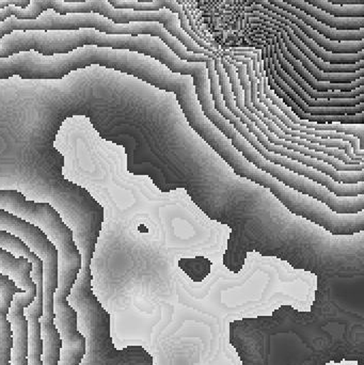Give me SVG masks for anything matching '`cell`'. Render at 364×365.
<instances>
[{
    "label": "cell",
    "instance_id": "1",
    "mask_svg": "<svg viewBox=\"0 0 364 365\" xmlns=\"http://www.w3.org/2000/svg\"><path fill=\"white\" fill-rule=\"evenodd\" d=\"M229 342L241 365H364L363 299L329 287L310 312L284 306L232 322Z\"/></svg>",
    "mask_w": 364,
    "mask_h": 365
},
{
    "label": "cell",
    "instance_id": "2",
    "mask_svg": "<svg viewBox=\"0 0 364 365\" xmlns=\"http://www.w3.org/2000/svg\"><path fill=\"white\" fill-rule=\"evenodd\" d=\"M141 53L126 49L85 46L66 55L43 56L23 51L0 58V81L19 76L27 81H59L74 71L100 66L136 76Z\"/></svg>",
    "mask_w": 364,
    "mask_h": 365
},
{
    "label": "cell",
    "instance_id": "3",
    "mask_svg": "<svg viewBox=\"0 0 364 365\" xmlns=\"http://www.w3.org/2000/svg\"><path fill=\"white\" fill-rule=\"evenodd\" d=\"M194 86L197 100L201 106V110L205 117L213 123L216 128L222 132L227 138L232 141L233 147L236 148L237 151L243 154L246 160H249L254 166L260 170L265 171L267 175L275 178L278 181L288 185L290 188L299 192L310 195L318 201L326 204L331 210L338 214H358L364 210V195L358 197H337L333 192L325 188L322 185L311 181L307 178L301 177L296 173L286 170L284 167L271 164L265 160L251 147L249 143L233 128L232 124L229 123L214 107L212 100L211 91H209V81H203L197 83Z\"/></svg>",
    "mask_w": 364,
    "mask_h": 365
},
{
    "label": "cell",
    "instance_id": "4",
    "mask_svg": "<svg viewBox=\"0 0 364 365\" xmlns=\"http://www.w3.org/2000/svg\"><path fill=\"white\" fill-rule=\"evenodd\" d=\"M79 29H94L106 34L118 36H147L160 38L162 42L170 47L180 59L187 62H203L207 63L209 58L204 55L190 53L186 47L173 36L162 24L147 21V23H130L126 25H115V23L96 13H74V14L60 15L53 10L43 12L38 19L31 21H21L11 16L6 21H0V40L6 34L12 31H29V30H42V31H75Z\"/></svg>",
    "mask_w": 364,
    "mask_h": 365
},
{
    "label": "cell",
    "instance_id": "5",
    "mask_svg": "<svg viewBox=\"0 0 364 365\" xmlns=\"http://www.w3.org/2000/svg\"><path fill=\"white\" fill-rule=\"evenodd\" d=\"M53 10L60 15L74 13H96L110 19L115 25H126L130 23H160L172 36H179L182 28L179 17L169 9L158 11H134L128 9H115L107 0H87L85 2H64L62 0H30L26 9L8 6L0 9V21L13 16L21 21H31L38 19L43 12Z\"/></svg>",
    "mask_w": 364,
    "mask_h": 365
},
{
    "label": "cell",
    "instance_id": "6",
    "mask_svg": "<svg viewBox=\"0 0 364 365\" xmlns=\"http://www.w3.org/2000/svg\"><path fill=\"white\" fill-rule=\"evenodd\" d=\"M205 66H207V74H209V91H211L212 100H213L214 107H215L216 110L227 121H229V123L232 124L233 128L251 145V147L256 152L261 154L263 158L269 160L271 164L284 167V168L291 171V173H296V175L307 178V179L311 180V181L322 185V186L328 189L331 192H333L337 197H346L364 195V182H356V184H342V182H335L331 177L320 173V171L314 170V169L303 166V165L294 162V160H290V158H282V156L277 155V154L271 153V152L265 150L261 145V143L256 140V137L246 128V126L224 106V98H222V92H220L219 83H218V75L216 73L215 66H214V60L209 59L205 63Z\"/></svg>",
    "mask_w": 364,
    "mask_h": 365
},
{
    "label": "cell",
    "instance_id": "7",
    "mask_svg": "<svg viewBox=\"0 0 364 365\" xmlns=\"http://www.w3.org/2000/svg\"><path fill=\"white\" fill-rule=\"evenodd\" d=\"M214 66H215L216 73L218 75V83H219L220 92H222V98H224V106L246 126V128L256 137V140L261 143V145L265 150L271 152V153L282 156V158H290V160L299 163V164L303 165V166L314 169V170L320 171V173L331 177L335 182H342V184H356V182H364V170L339 173V171L333 169V167L325 164V163L320 162V160L307 158V156L303 155V154L290 151V150L284 149V148L279 147V145H271L265 138L264 135L254 126V124L250 120H248L235 106L231 85L229 83L228 76H227L226 72H224V68H222V63H220L219 58L214 59Z\"/></svg>",
    "mask_w": 364,
    "mask_h": 365
},
{
    "label": "cell",
    "instance_id": "8",
    "mask_svg": "<svg viewBox=\"0 0 364 365\" xmlns=\"http://www.w3.org/2000/svg\"><path fill=\"white\" fill-rule=\"evenodd\" d=\"M0 231L23 240L43 262V294L53 295L58 287V251L44 232L24 219L0 210Z\"/></svg>",
    "mask_w": 364,
    "mask_h": 365
},
{
    "label": "cell",
    "instance_id": "9",
    "mask_svg": "<svg viewBox=\"0 0 364 365\" xmlns=\"http://www.w3.org/2000/svg\"><path fill=\"white\" fill-rule=\"evenodd\" d=\"M260 4L263 8L267 9L271 12L275 13V14L279 15V16L284 17L288 19L290 23L294 24L297 28L301 30L308 38L313 40L314 42L318 43L322 48L325 51H331V53H355L358 51H363L364 49V40L361 41H331L328 38H325L322 34L316 32L313 28L310 26L306 25L303 21L301 19L295 17L294 15L290 14V13L286 12L281 9L277 8V6H273L269 4L266 0H245V6H249L250 4Z\"/></svg>",
    "mask_w": 364,
    "mask_h": 365
},
{
    "label": "cell",
    "instance_id": "10",
    "mask_svg": "<svg viewBox=\"0 0 364 365\" xmlns=\"http://www.w3.org/2000/svg\"><path fill=\"white\" fill-rule=\"evenodd\" d=\"M249 23L250 25L252 26V28H258V27H269L271 28V29L277 30L280 34V36H281L282 41L284 42V45H286V49H288V53L295 58V59L298 60L301 64H303V68L312 75L313 78H316V81H327V83H350L353 81H357V79L361 78V77H364V68H361V70L357 71V72L354 73H325L322 72V71L318 70V68L312 64V62L299 51L298 48H296L294 44L288 40V36H286V32L284 30L280 29V28L276 27L275 25H271V24L267 23V21H263V19H259V17H249Z\"/></svg>",
    "mask_w": 364,
    "mask_h": 365
},
{
    "label": "cell",
    "instance_id": "11",
    "mask_svg": "<svg viewBox=\"0 0 364 365\" xmlns=\"http://www.w3.org/2000/svg\"><path fill=\"white\" fill-rule=\"evenodd\" d=\"M252 11H258L261 14L266 15L267 17L274 19V21H277V23L284 24V25L290 27L291 30L294 32L295 36L303 43V45H305L308 49H310L316 57L322 59L323 61L328 62V63L331 64H354L361 61V60H364V49L363 51L355 53H331V51H325L324 48H322L318 43L314 42L311 38H308L299 28H297L294 24L290 23V21L284 19V17L279 16V15L271 12V11L267 10V9L261 6L260 4H250L249 6H245V13L252 12Z\"/></svg>",
    "mask_w": 364,
    "mask_h": 365
},
{
    "label": "cell",
    "instance_id": "12",
    "mask_svg": "<svg viewBox=\"0 0 364 365\" xmlns=\"http://www.w3.org/2000/svg\"><path fill=\"white\" fill-rule=\"evenodd\" d=\"M263 94L265 98H269L291 122L297 124V125L303 126V128H308V130H322V132H336L339 134L348 135V136L356 137L359 140V149L364 151V124H318L312 123V122L303 121L299 120L296 115H294L292 110L280 100L273 90L269 87L267 83L266 76L263 77Z\"/></svg>",
    "mask_w": 364,
    "mask_h": 365
},
{
    "label": "cell",
    "instance_id": "13",
    "mask_svg": "<svg viewBox=\"0 0 364 365\" xmlns=\"http://www.w3.org/2000/svg\"><path fill=\"white\" fill-rule=\"evenodd\" d=\"M269 4L290 14L294 15L297 19H301V21L306 25L310 26L313 28L316 32L324 36L325 38L331 41H361L364 40V28L359 30H338L329 27V26L324 25L321 21H316L313 17L310 15L306 14L303 11L294 8V6L286 4V2L281 0H266Z\"/></svg>",
    "mask_w": 364,
    "mask_h": 365
},
{
    "label": "cell",
    "instance_id": "14",
    "mask_svg": "<svg viewBox=\"0 0 364 365\" xmlns=\"http://www.w3.org/2000/svg\"><path fill=\"white\" fill-rule=\"evenodd\" d=\"M256 98H258L259 102L261 104L264 105L266 107L267 110L271 113V115H275L276 118H278L281 123H284L288 130H294V132L301 133V134L309 135V136L316 137V138H322V139H333V140H342L345 141V143H348L352 147L353 153L355 155L358 156V158H364V151L363 150L359 149V140L356 138V137L348 136V135L339 134V133L336 132H322V130H308V128H303V126L297 125V124L293 123L291 122L269 98H265L264 94H263V91L258 92L256 94Z\"/></svg>",
    "mask_w": 364,
    "mask_h": 365
},
{
    "label": "cell",
    "instance_id": "15",
    "mask_svg": "<svg viewBox=\"0 0 364 365\" xmlns=\"http://www.w3.org/2000/svg\"><path fill=\"white\" fill-rule=\"evenodd\" d=\"M271 62H273L274 68H275L276 73L278 76L303 101L307 106L309 107H352L357 106V105L364 103V94L357 96L354 98H331V100H327V98H322V100H313L310 98L284 70L281 66H279L278 62L277 56H276L275 49H274L273 43L271 45Z\"/></svg>",
    "mask_w": 364,
    "mask_h": 365
},
{
    "label": "cell",
    "instance_id": "16",
    "mask_svg": "<svg viewBox=\"0 0 364 365\" xmlns=\"http://www.w3.org/2000/svg\"><path fill=\"white\" fill-rule=\"evenodd\" d=\"M286 4L294 6L298 10L303 11L306 14L321 21L324 25L329 26L333 29L338 30H359L364 28V17H338L333 16L328 13L324 12L321 9L303 1V0H281Z\"/></svg>",
    "mask_w": 364,
    "mask_h": 365
},
{
    "label": "cell",
    "instance_id": "17",
    "mask_svg": "<svg viewBox=\"0 0 364 365\" xmlns=\"http://www.w3.org/2000/svg\"><path fill=\"white\" fill-rule=\"evenodd\" d=\"M0 248L9 251L16 257H25L31 263L32 272L30 274L36 287H43V262L36 253L30 250L29 247L16 236L0 231Z\"/></svg>",
    "mask_w": 364,
    "mask_h": 365
},
{
    "label": "cell",
    "instance_id": "18",
    "mask_svg": "<svg viewBox=\"0 0 364 365\" xmlns=\"http://www.w3.org/2000/svg\"><path fill=\"white\" fill-rule=\"evenodd\" d=\"M53 319H55L53 313H43L42 317L38 319L41 326V339L43 341V365L59 364L62 341Z\"/></svg>",
    "mask_w": 364,
    "mask_h": 365
},
{
    "label": "cell",
    "instance_id": "19",
    "mask_svg": "<svg viewBox=\"0 0 364 365\" xmlns=\"http://www.w3.org/2000/svg\"><path fill=\"white\" fill-rule=\"evenodd\" d=\"M324 12L338 17H364V4H348V6H338L326 0H303Z\"/></svg>",
    "mask_w": 364,
    "mask_h": 365
},
{
    "label": "cell",
    "instance_id": "20",
    "mask_svg": "<svg viewBox=\"0 0 364 365\" xmlns=\"http://www.w3.org/2000/svg\"><path fill=\"white\" fill-rule=\"evenodd\" d=\"M338 6H348V4H364V0H326Z\"/></svg>",
    "mask_w": 364,
    "mask_h": 365
},
{
    "label": "cell",
    "instance_id": "21",
    "mask_svg": "<svg viewBox=\"0 0 364 365\" xmlns=\"http://www.w3.org/2000/svg\"><path fill=\"white\" fill-rule=\"evenodd\" d=\"M177 2H179V0H177Z\"/></svg>",
    "mask_w": 364,
    "mask_h": 365
}]
</instances>
